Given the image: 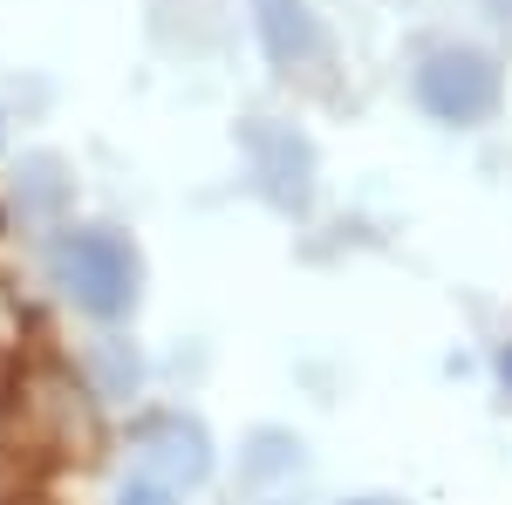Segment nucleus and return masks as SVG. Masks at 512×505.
I'll return each instance as SVG.
<instances>
[{
	"instance_id": "nucleus-2",
	"label": "nucleus",
	"mask_w": 512,
	"mask_h": 505,
	"mask_svg": "<svg viewBox=\"0 0 512 505\" xmlns=\"http://www.w3.org/2000/svg\"><path fill=\"white\" fill-rule=\"evenodd\" d=\"M499 89H506L499 62H492L485 48H465V41H458V48H431L424 69H417V103H424V117L451 123V130L485 123L499 110Z\"/></svg>"
},
{
	"instance_id": "nucleus-7",
	"label": "nucleus",
	"mask_w": 512,
	"mask_h": 505,
	"mask_svg": "<svg viewBox=\"0 0 512 505\" xmlns=\"http://www.w3.org/2000/svg\"><path fill=\"white\" fill-rule=\"evenodd\" d=\"M499 376H506V389H512V342L499 349Z\"/></svg>"
},
{
	"instance_id": "nucleus-5",
	"label": "nucleus",
	"mask_w": 512,
	"mask_h": 505,
	"mask_svg": "<svg viewBox=\"0 0 512 505\" xmlns=\"http://www.w3.org/2000/svg\"><path fill=\"white\" fill-rule=\"evenodd\" d=\"M137 451H144L151 478H164V485H198L212 471V444L192 417H151L137 430Z\"/></svg>"
},
{
	"instance_id": "nucleus-6",
	"label": "nucleus",
	"mask_w": 512,
	"mask_h": 505,
	"mask_svg": "<svg viewBox=\"0 0 512 505\" xmlns=\"http://www.w3.org/2000/svg\"><path fill=\"white\" fill-rule=\"evenodd\" d=\"M117 505H171V485L164 478H130L117 492Z\"/></svg>"
},
{
	"instance_id": "nucleus-3",
	"label": "nucleus",
	"mask_w": 512,
	"mask_h": 505,
	"mask_svg": "<svg viewBox=\"0 0 512 505\" xmlns=\"http://www.w3.org/2000/svg\"><path fill=\"white\" fill-rule=\"evenodd\" d=\"M253 21H260V41L280 69H315L328 62V28L308 0H253Z\"/></svg>"
},
{
	"instance_id": "nucleus-8",
	"label": "nucleus",
	"mask_w": 512,
	"mask_h": 505,
	"mask_svg": "<svg viewBox=\"0 0 512 505\" xmlns=\"http://www.w3.org/2000/svg\"><path fill=\"white\" fill-rule=\"evenodd\" d=\"M349 505H390V499H349Z\"/></svg>"
},
{
	"instance_id": "nucleus-1",
	"label": "nucleus",
	"mask_w": 512,
	"mask_h": 505,
	"mask_svg": "<svg viewBox=\"0 0 512 505\" xmlns=\"http://www.w3.org/2000/svg\"><path fill=\"white\" fill-rule=\"evenodd\" d=\"M48 273H55V287H62L76 308L103 314V321L130 314V308H137V287H144L137 253H130L117 233H103V226L62 233V239H55V253H48Z\"/></svg>"
},
{
	"instance_id": "nucleus-4",
	"label": "nucleus",
	"mask_w": 512,
	"mask_h": 505,
	"mask_svg": "<svg viewBox=\"0 0 512 505\" xmlns=\"http://www.w3.org/2000/svg\"><path fill=\"white\" fill-rule=\"evenodd\" d=\"M246 151H253V164H260V178H267V192L280 205H308V192H315V157H308V144L294 130H280L267 117L246 123Z\"/></svg>"
}]
</instances>
